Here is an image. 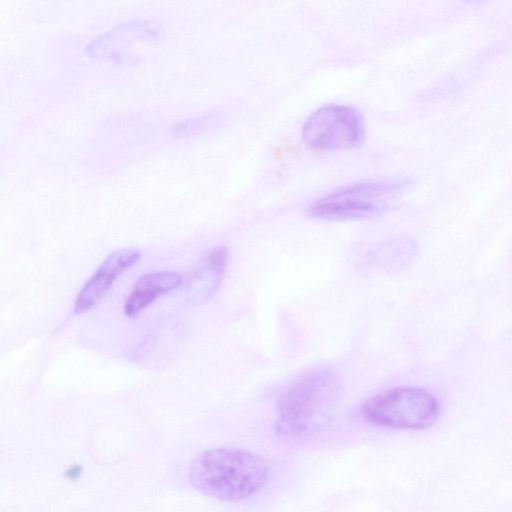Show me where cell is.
Returning a JSON list of instances; mask_svg holds the SVG:
<instances>
[{"instance_id":"obj_1","label":"cell","mask_w":512,"mask_h":512,"mask_svg":"<svg viewBox=\"0 0 512 512\" xmlns=\"http://www.w3.org/2000/svg\"><path fill=\"white\" fill-rule=\"evenodd\" d=\"M270 467L253 451L218 447L198 454L188 470L190 485L201 494L226 502H239L261 491Z\"/></svg>"},{"instance_id":"obj_2","label":"cell","mask_w":512,"mask_h":512,"mask_svg":"<svg viewBox=\"0 0 512 512\" xmlns=\"http://www.w3.org/2000/svg\"><path fill=\"white\" fill-rule=\"evenodd\" d=\"M336 396L337 384L331 371L319 368L305 372L278 400V432L296 439L318 432L328 421Z\"/></svg>"},{"instance_id":"obj_3","label":"cell","mask_w":512,"mask_h":512,"mask_svg":"<svg viewBox=\"0 0 512 512\" xmlns=\"http://www.w3.org/2000/svg\"><path fill=\"white\" fill-rule=\"evenodd\" d=\"M410 181L394 179L354 183L315 201L307 210L310 217L326 220H354L382 213Z\"/></svg>"},{"instance_id":"obj_4","label":"cell","mask_w":512,"mask_h":512,"mask_svg":"<svg viewBox=\"0 0 512 512\" xmlns=\"http://www.w3.org/2000/svg\"><path fill=\"white\" fill-rule=\"evenodd\" d=\"M361 412L374 425L414 430L433 424L439 406L436 398L421 387L396 386L371 396Z\"/></svg>"},{"instance_id":"obj_5","label":"cell","mask_w":512,"mask_h":512,"mask_svg":"<svg viewBox=\"0 0 512 512\" xmlns=\"http://www.w3.org/2000/svg\"><path fill=\"white\" fill-rule=\"evenodd\" d=\"M302 138L313 149H350L363 142L364 122L355 109L328 104L318 108L307 118L303 125Z\"/></svg>"},{"instance_id":"obj_6","label":"cell","mask_w":512,"mask_h":512,"mask_svg":"<svg viewBox=\"0 0 512 512\" xmlns=\"http://www.w3.org/2000/svg\"><path fill=\"white\" fill-rule=\"evenodd\" d=\"M228 257L226 246H215L193 263L183 276L182 285L188 302L202 304L214 296L224 278Z\"/></svg>"},{"instance_id":"obj_7","label":"cell","mask_w":512,"mask_h":512,"mask_svg":"<svg viewBox=\"0 0 512 512\" xmlns=\"http://www.w3.org/2000/svg\"><path fill=\"white\" fill-rule=\"evenodd\" d=\"M140 258V251L132 247L110 253L81 288L74 304L75 313H83L100 302L116 279Z\"/></svg>"},{"instance_id":"obj_8","label":"cell","mask_w":512,"mask_h":512,"mask_svg":"<svg viewBox=\"0 0 512 512\" xmlns=\"http://www.w3.org/2000/svg\"><path fill=\"white\" fill-rule=\"evenodd\" d=\"M182 284L183 276L175 271H159L140 276L124 302V314L129 318L136 317L158 298L177 290Z\"/></svg>"},{"instance_id":"obj_9","label":"cell","mask_w":512,"mask_h":512,"mask_svg":"<svg viewBox=\"0 0 512 512\" xmlns=\"http://www.w3.org/2000/svg\"><path fill=\"white\" fill-rule=\"evenodd\" d=\"M219 122L220 115L218 113H208L203 116L178 123L174 127V134L177 136L186 137L191 135H198L217 126Z\"/></svg>"}]
</instances>
